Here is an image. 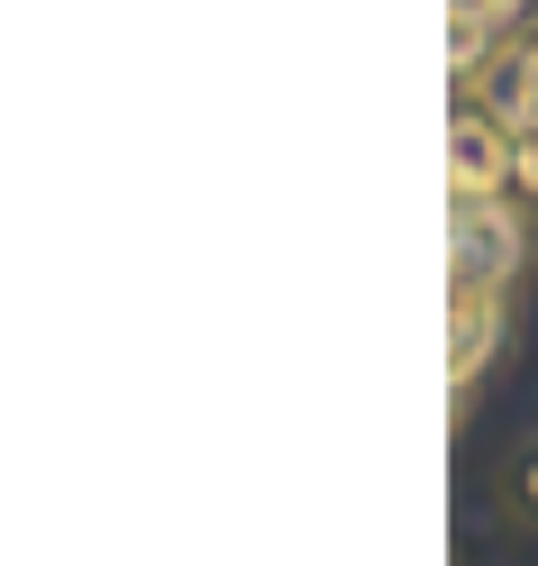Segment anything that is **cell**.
<instances>
[{
    "instance_id": "3957f363",
    "label": "cell",
    "mask_w": 538,
    "mask_h": 566,
    "mask_svg": "<svg viewBox=\"0 0 538 566\" xmlns=\"http://www.w3.org/2000/svg\"><path fill=\"white\" fill-rule=\"evenodd\" d=\"M502 521H511L520 539H538V430L502 457Z\"/></svg>"
},
{
    "instance_id": "6da1fadb",
    "label": "cell",
    "mask_w": 538,
    "mask_h": 566,
    "mask_svg": "<svg viewBox=\"0 0 538 566\" xmlns=\"http://www.w3.org/2000/svg\"><path fill=\"white\" fill-rule=\"evenodd\" d=\"M447 192L456 201H484V192H511V128L484 92H456V119H447Z\"/></svg>"
},
{
    "instance_id": "7a4b0ae2",
    "label": "cell",
    "mask_w": 538,
    "mask_h": 566,
    "mask_svg": "<svg viewBox=\"0 0 538 566\" xmlns=\"http://www.w3.org/2000/svg\"><path fill=\"white\" fill-rule=\"evenodd\" d=\"M456 92H484L511 137H520V128H538V19L520 28V38H502V55L484 64L475 83H456Z\"/></svg>"
},
{
    "instance_id": "5b68a950",
    "label": "cell",
    "mask_w": 538,
    "mask_h": 566,
    "mask_svg": "<svg viewBox=\"0 0 538 566\" xmlns=\"http://www.w3.org/2000/svg\"><path fill=\"white\" fill-rule=\"evenodd\" d=\"M529 220H538V210H529Z\"/></svg>"
},
{
    "instance_id": "277c9868",
    "label": "cell",
    "mask_w": 538,
    "mask_h": 566,
    "mask_svg": "<svg viewBox=\"0 0 538 566\" xmlns=\"http://www.w3.org/2000/svg\"><path fill=\"white\" fill-rule=\"evenodd\" d=\"M511 192L538 210V128H520V137H511Z\"/></svg>"
}]
</instances>
